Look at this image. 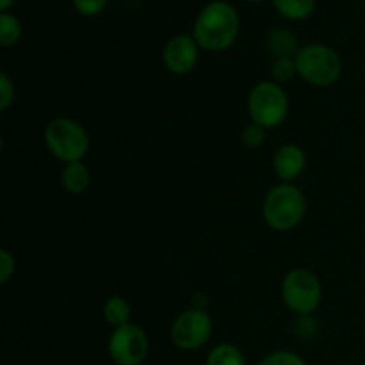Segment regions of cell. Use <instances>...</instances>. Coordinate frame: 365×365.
<instances>
[{
    "instance_id": "2e32d148",
    "label": "cell",
    "mask_w": 365,
    "mask_h": 365,
    "mask_svg": "<svg viewBox=\"0 0 365 365\" xmlns=\"http://www.w3.org/2000/svg\"><path fill=\"white\" fill-rule=\"evenodd\" d=\"M21 29L20 20L14 16L13 13H0V45L4 48H9V46H14L21 39Z\"/></svg>"
},
{
    "instance_id": "8fae6325",
    "label": "cell",
    "mask_w": 365,
    "mask_h": 365,
    "mask_svg": "<svg viewBox=\"0 0 365 365\" xmlns=\"http://www.w3.org/2000/svg\"><path fill=\"white\" fill-rule=\"evenodd\" d=\"M302 46L298 45V38L292 31L284 27L273 29L267 36V52L274 59H294Z\"/></svg>"
},
{
    "instance_id": "5b68a950",
    "label": "cell",
    "mask_w": 365,
    "mask_h": 365,
    "mask_svg": "<svg viewBox=\"0 0 365 365\" xmlns=\"http://www.w3.org/2000/svg\"><path fill=\"white\" fill-rule=\"evenodd\" d=\"M323 287L314 271L294 267L282 280V299L292 314L310 317L321 305Z\"/></svg>"
},
{
    "instance_id": "6da1fadb",
    "label": "cell",
    "mask_w": 365,
    "mask_h": 365,
    "mask_svg": "<svg viewBox=\"0 0 365 365\" xmlns=\"http://www.w3.org/2000/svg\"><path fill=\"white\" fill-rule=\"evenodd\" d=\"M241 18L227 0H212L196 16L192 38L205 52H225L237 41Z\"/></svg>"
},
{
    "instance_id": "cb8c5ba5",
    "label": "cell",
    "mask_w": 365,
    "mask_h": 365,
    "mask_svg": "<svg viewBox=\"0 0 365 365\" xmlns=\"http://www.w3.org/2000/svg\"><path fill=\"white\" fill-rule=\"evenodd\" d=\"M245 2H250V4H260V2H266V0H245Z\"/></svg>"
},
{
    "instance_id": "3957f363",
    "label": "cell",
    "mask_w": 365,
    "mask_h": 365,
    "mask_svg": "<svg viewBox=\"0 0 365 365\" xmlns=\"http://www.w3.org/2000/svg\"><path fill=\"white\" fill-rule=\"evenodd\" d=\"M298 75L314 88H330L342 77L341 56L331 46L310 43L299 48L294 57Z\"/></svg>"
},
{
    "instance_id": "44dd1931",
    "label": "cell",
    "mask_w": 365,
    "mask_h": 365,
    "mask_svg": "<svg viewBox=\"0 0 365 365\" xmlns=\"http://www.w3.org/2000/svg\"><path fill=\"white\" fill-rule=\"evenodd\" d=\"M16 98V89H14L13 81L7 73H0V110H7L14 103Z\"/></svg>"
},
{
    "instance_id": "30bf717a",
    "label": "cell",
    "mask_w": 365,
    "mask_h": 365,
    "mask_svg": "<svg viewBox=\"0 0 365 365\" xmlns=\"http://www.w3.org/2000/svg\"><path fill=\"white\" fill-rule=\"evenodd\" d=\"M307 166V155L303 152L302 146L294 145V143H287V145H282L280 148L274 152L273 157V168L277 177L282 182H287L291 184L292 180L299 177L303 173Z\"/></svg>"
},
{
    "instance_id": "7a4b0ae2",
    "label": "cell",
    "mask_w": 365,
    "mask_h": 365,
    "mask_svg": "<svg viewBox=\"0 0 365 365\" xmlns=\"http://www.w3.org/2000/svg\"><path fill=\"white\" fill-rule=\"evenodd\" d=\"M307 212L305 195L294 184L273 185L262 203V216L267 227L277 232H291L303 221Z\"/></svg>"
},
{
    "instance_id": "5bb4252c",
    "label": "cell",
    "mask_w": 365,
    "mask_h": 365,
    "mask_svg": "<svg viewBox=\"0 0 365 365\" xmlns=\"http://www.w3.org/2000/svg\"><path fill=\"white\" fill-rule=\"evenodd\" d=\"M130 305H128L127 299H123L121 296H110L106 303H103V319L107 321V324H110L113 328L123 327V324L130 323Z\"/></svg>"
},
{
    "instance_id": "7c38bea8",
    "label": "cell",
    "mask_w": 365,
    "mask_h": 365,
    "mask_svg": "<svg viewBox=\"0 0 365 365\" xmlns=\"http://www.w3.org/2000/svg\"><path fill=\"white\" fill-rule=\"evenodd\" d=\"M61 184L70 195H82L91 184V173L84 163L64 164L61 171Z\"/></svg>"
},
{
    "instance_id": "ba28073f",
    "label": "cell",
    "mask_w": 365,
    "mask_h": 365,
    "mask_svg": "<svg viewBox=\"0 0 365 365\" xmlns=\"http://www.w3.org/2000/svg\"><path fill=\"white\" fill-rule=\"evenodd\" d=\"M107 351L116 365H141L150 351L148 335L134 323L118 327L110 334Z\"/></svg>"
},
{
    "instance_id": "7402d4cb",
    "label": "cell",
    "mask_w": 365,
    "mask_h": 365,
    "mask_svg": "<svg viewBox=\"0 0 365 365\" xmlns=\"http://www.w3.org/2000/svg\"><path fill=\"white\" fill-rule=\"evenodd\" d=\"M14 269H16V260H14L13 253L2 248L0 250V282L7 284L14 274Z\"/></svg>"
},
{
    "instance_id": "ffe728a7",
    "label": "cell",
    "mask_w": 365,
    "mask_h": 365,
    "mask_svg": "<svg viewBox=\"0 0 365 365\" xmlns=\"http://www.w3.org/2000/svg\"><path fill=\"white\" fill-rule=\"evenodd\" d=\"M109 4V0H73V7L78 14L82 16H98L100 13H103Z\"/></svg>"
},
{
    "instance_id": "ac0fdd59",
    "label": "cell",
    "mask_w": 365,
    "mask_h": 365,
    "mask_svg": "<svg viewBox=\"0 0 365 365\" xmlns=\"http://www.w3.org/2000/svg\"><path fill=\"white\" fill-rule=\"evenodd\" d=\"M266 130L267 128L260 127V125L253 123V121L246 125L241 132V139L245 143V146H248L252 150L260 148L264 145V141H266Z\"/></svg>"
},
{
    "instance_id": "9a60e30c",
    "label": "cell",
    "mask_w": 365,
    "mask_h": 365,
    "mask_svg": "<svg viewBox=\"0 0 365 365\" xmlns=\"http://www.w3.org/2000/svg\"><path fill=\"white\" fill-rule=\"evenodd\" d=\"M205 365H246V359L237 346L223 342L210 349Z\"/></svg>"
},
{
    "instance_id": "d6986e66",
    "label": "cell",
    "mask_w": 365,
    "mask_h": 365,
    "mask_svg": "<svg viewBox=\"0 0 365 365\" xmlns=\"http://www.w3.org/2000/svg\"><path fill=\"white\" fill-rule=\"evenodd\" d=\"M259 365H307V362L294 351H274L264 356Z\"/></svg>"
},
{
    "instance_id": "277c9868",
    "label": "cell",
    "mask_w": 365,
    "mask_h": 365,
    "mask_svg": "<svg viewBox=\"0 0 365 365\" xmlns=\"http://www.w3.org/2000/svg\"><path fill=\"white\" fill-rule=\"evenodd\" d=\"M46 150L64 164L82 163L89 152V134L71 118H53L43 132Z\"/></svg>"
},
{
    "instance_id": "603a6c76",
    "label": "cell",
    "mask_w": 365,
    "mask_h": 365,
    "mask_svg": "<svg viewBox=\"0 0 365 365\" xmlns=\"http://www.w3.org/2000/svg\"><path fill=\"white\" fill-rule=\"evenodd\" d=\"M14 0H0V13H7L13 7Z\"/></svg>"
},
{
    "instance_id": "8992f818",
    "label": "cell",
    "mask_w": 365,
    "mask_h": 365,
    "mask_svg": "<svg viewBox=\"0 0 365 365\" xmlns=\"http://www.w3.org/2000/svg\"><path fill=\"white\" fill-rule=\"evenodd\" d=\"M248 113L253 123L260 127H280L289 116L287 93L273 81L259 82L248 95Z\"/></svg>"
},
{
    "instance_id": "9c48e42d",
    "label": "cell",
    "mask_w": 365,
    "mask_h": 365,
    "mask_svg": "<svg viewBox=\"0 0 365 365\" xmlns=\"http://www.w3.org/2000/svg\"><path fill=\"white\" fill-rule=\"evenodd\" d=\"M200 46L192 34H178L166 43L163 50V63L175 75H187L196 68L200 59Z\"/></svg>"
},
{
    "instance_id": "52a82bcc",
    "label": "cell",
    "mask_w": 365,
    "mask_h": 365,
    "mask_svg": "<svg viewBox=\"0 0 365 365\" xmlns=\"http://www.w3.org/2000/svg\"><path fill=\"white\" fill-rule=\"evenodd\" d=\"M212 317L205 309H187L175 317L171 324V342L182 351H196L209 342L212 335Z\"/></svg>"
},
{
    "instance_id": "4fadbf2b",
    "label": "cell",
    "mask_w": 365,
    "mask_h": 365,
    "mask_svg": "<svg viewBox=\"0 0 365 365\" xmlns=\"http://www.w3.org/2000/svg\"><path fill=\"white\" fill-rule=\"evenodd\" d=\"M317 0H273V6L284 18L292 21L307 20L316 11Z\"/></svg>"
},
{
    "instance_id": "e0dca14e",
    "label": "cell",
    "mask_w": 365,
    "mask_h": 365,
    "mask_svg": "<svg viewBox=\"0 0 365 365\" xmlns=\"http://www.w3.org/2000/svg\"><path fill=\"white\" fill-rule=\"evenodd\" d=\"M294 75H298L294 59H274L273 64H271V77H273V82H277V84H285Z\"/></svg>"
}]
</instances>
